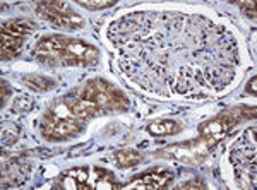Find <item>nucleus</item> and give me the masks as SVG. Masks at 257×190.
Listing matches in <instances>:
<instances>
[{
  "label": "nucleus",
  "mask_w": 257,
  "mask_h": 190,
  "mask_svg": "<svg viewBox=\"0 0 257 190\" xmlns=\"http://www.w3.org/2000/svg\"><path fill=\"white\" fill-rule=\"evenodd\" d=\"M127 77L160 94L206 98L235 76L238 52L225 28L177 12H134L111 24Z\"/></svg>",
  "instance_id": "nucleus-1"
},
{
  "label": "nucleus",
  "mask_w": 257,
  "mask_h": 190,
  "mask_svg": "<svg viewBox=\"0 0 257 190\" xmlns=\"http://www.w3.org/2000/svg\"><path fill=\"white\" fill-rule=\"evenodd\" d=\"M255 127L243 132L242 139L233 146L231 163L242 188L255 187Z\"/></svg>",
  "instance_id": "nucleus-2"
},
{
  "label": "nucleus",
  "mask_w": 257,
  "mask_h": 190,
  "mask_svg": "<svg viewBox=\"0 0 257 190\" xmlns=\"http://www.w3.org/2000/svg\"><path fill=\"white\" fill-rule=\"evenodd\" d=\"M76 94L82 100L94 103L99 110H125L128 106V101L123 98V94L101 79L88 82Z\"/></svg>",
  "instance_id": "nucleus-3"
},
{
  "label": "nucleus",
  "mask_w": 257,
  "mask_h": 190,
  "mask_svg": "<svg viewBox=\"0 0 257 190\" xmlns=\"http://www.w3.org/2000/svg\"><path fill=\"white\" fill-rule=\"evenodd\" d=\"M255 117V108H248V106H238V108H230L228 111H223L218 117L211 118L204 122L199 129L201 137H216L221 140L225 137L240 120H247V118Z\"/></svg>",
  "instance_id": "nucleus-4"
},
{
  "label": "nucleus",
  "mask_w": 257,
  "mask_h": 190,
  "mask_svg": "<svg viewBox=\"0 0 257 190\" xmlns=\"http://www.w3.org/2000/svg\"><path fill=\"white\" fill-rule=\"evenodd\" d=\"M98 50L89 43L82 40H72L67 36H62L59 65H70V67H88L96 64Z\"/></svg>",
  "instance_id": "nucleus-5"
},
{
  "label": "nucleus",
  "mask_w": 257,
  "mask_h": 190,
  "mask_svg": "<svg viewBox=\"0 0 257 190\" xmlns=\"http://www.w3.org/2000/svg\"><path fill=\"white\" fill-rule=\"evenodd\" d=\"M36 12L41 18L48 19L53 26L60 30H79L84 24V19L79 18L67 4L64 2H43L36 6Z\"/></svg>",
  "instance_id": "nucleus-6"
},
{
  "label": "nucleus",
  "mask_w": 257,
  "mask_h": 190,
  "mask_svg": "<svg viewBox=\"0 0 257 190\" xmlns=\"http://www.w3.org/2000/svg\"><path fill=\"white\" fill-rule=\"evenodd\" d=\"M216 142H219V139L216 137H201L199 140H192V142L177 144V146L167 147L165 152H161V154L172 156V158L184 161V163H199L213 149Z\"/></svg>",
  "instance_id": "nucleus-7"
},
{
  "label": "nucleus",
  "mask_w": 257,
  "mask_h": 190,
  "mask_svg": "<svg viewBox=\"0 0 257 190\" xmlns=\"http://www.w3.org/2000/svg\"><path fill=\"white\" fill-rule=\"evenodd\" d=\"M82 120L77 118H65V120H53V118H47L43 120V135L47 139L59 140V139H69L72 135L79 134L82 129Z\"/></svg>",
  "instance_id": "nucleus-8"
},
{
  "label": "nucleus",
  "mask_w": 257,
  "mask_h": 190,
  "mask_svg": "<svg viewBox=\"0 0 257 190\" xmlns=\"http://www.w3.org/2000/svg\"><path fill=\"white\" fill-rule=\"evenodd\" d=\"M172 173L167 171H148L144 175L136 176L131 183L122 185L120 188L127 190H160L170 187V181H172Z\"/></svg>",
  "instance_id": "nucleus-9"
},
{
  "label": "nucleus",
  "mask_w": 257,
  "mask_h": 190,
  "mask_svg": "<svg viewBox=\"0 0 257 190\" xmlns=\"http://www.w3.org/2000/svg\"><path fill=\"white\" fill-rule=\"evenodd\" d=\"M30 164L26 161L21 159H12L9 163H6L2 166V176H4V188L9 187H18L23 181H26L28 175H30Z\"/></svg>",
  "instance_id": "nucleus-10"
},
{
  "label": "nucleus",
  "mask_w": 257,
  "mask_h": 190,
  "mask_svg": "<svg viewBox=\"0 0 257 190\" xmlns=\"http://www.w3.org/2000/svg\"><path fill=\"white\" fill-rule=\"evenodd\" d=\"M59 188H77V190H91L89 183V168H74L69 170L60 178Z\"/></svg>",
  "instance_id": "nucleus-11"
},
{
  "label": "nucleus",
  "mask_w": 257,
  "mask_h": 190,
  "mask_svg": "<svg viewBox=\"0 0 257 190\" xmlns=\"http://www.w3.org/2000/svg\"><path fill=\"white\" fill-rule=\"evenodd\" d=\"M89 183L91 190H111L120 188V185L115 183V176L110 171L99 170V168H93L89 170Z\"/></svg>",
  "instance_id": "nucleus-12"
},
{
  "label": "nucleus",
  "mask_w": 257,
  "mask_h": 190,
  "mask_svg": "<svg viewBox=\"0 0 257 190\" xmlns=\"http://www.w3.org/2000/svg\"><path fill=\"white\" fill-rule=\"evenodd\" d=\"M35 24L28 19H12L9 23L2 24V33H7V35H12L16 38H26L28 35L35 33Z\"/></svg>",
  "instance_id": "nucleus-13"
},
{
  "label": "nucleus",
  "mask_w": 257,
  "mask_h": 190,
  "mask_svg": "<svg viewBox=\"0 0 257 190\" xmlns=\"http://www.w3.org/2000/svg\"><path fill=\"white\" fill-rule=\"evenodd\" d=\"M0 41H2V47H0V55H2L4 60L16 57L19 53L21 47H23V38H16V36L7 35V33H2Z\"/></svg>",
  "instance_id": "nucleus-14"
},
{
  "label": "nucleus",
  "mask_w": 257,
  "mask_h": 190,
  "mask_svg": "<svg viewBox=\"0 0 257 190\" xmlns=\"http://www.w3.org/2000/svg\"><path fill=\"white\" fill-rule=\"evenodd\" d=\"M115 161L120 168H132L143 161V154L136 149H120L115 152Z\"/></svg>",
  "instance_id": "nucleus-15"
},
{
  "label": "nucleus",
  "mask_w": 257,
  "mask_h": 190,
  "mask_svg": "<svg viewBox=\"0 0 257 190\" xmlns=\"http://www.w3.org/2000/svg\"><path fill=\"white\" fill-rule=\"evenodd\" d=\"M149 134L153 135H172L180 132V125L173 120H160V122H153L148 127Z\"/></svg>",
  "instance_id": "nucleus-16"
},
{
  "label": "nucleus",
  "mask_w": 257,
  "mask_h": 190,
  "mask_svg": "<svg viewBox=\"0 0 257 190\" xmlns=\"http://www.w3.org/2000/svg\"><path fill=\"white\" fill-rule=\"evenodd\" d=\"M24 82H26L30 88H33L35 91H41V93L52 89L53 86H55V82L45 76H28V77H24Z\"/></svg>",
  "instance_id": "nucleus-17"
},
{
  "label": "nucleus",
  "mask_w": 257,
  "mask_h": 190,
  "mask_svg": "<svg viewBox=\"0 0 257 190\" xmlns=\"http://www.w3.org/2000/svg\"><path fill=\"white\" fill-rule=\"evenodd\" d=\"M19 137V130L14 123H7L2 127V144L4 146H9V144L16 142Z\"/></svg>",
  "instance_id": "nucleus-18"
},
{
  "label": "nucleus",
  "mask_w": 257,
  "mask_h": 190,
  "mask_svg": "<svg viewBox=\"0 0 257 190\" xmlns=\"http://www.w3.org/2000/svg\"><path fill=\"white\" fill-rule=\"evenodd\" d=\"M33 108V100L28 96H21L16 100L14 106H12V110L16 111V113H26V111H30Z\"/></svg>",
  "instance_id": "nucleus-19"
},
{
  "label": "nucleus",
  "mask_w": 257,
  "mask_h": 190,
  "mask_svg": "<svg viewBox=\"0 0 257 190\" xmlns=\"http://www.w3.org/2000/svg\"><path fill=\"white\" fill-rule=\"evenodd\" d=\"M82 7H86V9H105V7H111L115 2H79Z\"/></svg>",
  "instance_id": "nucleus-20"
},
{
  "label": "nucleus",
  "mask_w": 257,
  "mask_h": 190,
  "mask_svg": "<svg viewBox=\"0 0 257 190\" xmlns=\"http://www.w3.org/2000/svg\"><path fill=\"white\" fill-rule=\"evenodd\" d=\"M240 9L243 11V14H247L248 18L254 19L255 18V6L252 2H245V4H240Z\"/></svg>",
  "instance_id": "nucleus-21"
},
{
  "label": "nucleus",
  "mask_w": 257,
  "mask_h": 190,
  "mask_svg": "<svg viewBox=\"0 0 257 190\" xmlns=\"http://www.w3.org/2000/svg\"><path fill=\"white\" fill-rule=\"evenodd\" d=\"M177 188H206V185L199 180H194V181H184V183H180Z\"/></svg>",
  "instance_id": "nucleus-22"
},
{
  "label": "nucleus",
  "mask_w": 257,
  "mask_h": 190,
  "mask_svg": "<svg viewBox=\"0 0 257 190\" xmlns=\"http://www.w3.org/2000/svg\"><path fill=\"white\" fill-rule=\"evenodd\" d=\"M11 94V88L6 84V81H2V106H6V101Z\"/></svg>",
  "instance_id": "nucleus-23"
},
{
  "label": "nucleus",
  "mask_w": 257,
  "mask_h": 190,
  "mask_svg": "<svg viewBox=\"0 0 257 190\" xmlns=\"http://www.w3.org/2000/svg\"><path fill=\"white\" fill-rule=\"evenodd\" d=\"M255 81H257V77L254 76L250 81H248V84H247V93H248V94H252V96L255 94Z\"/></svg>",
  "instance_id": "nucleus-24"
}]
</instances>
